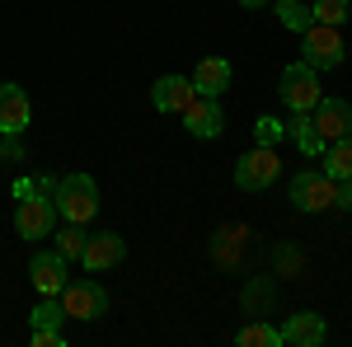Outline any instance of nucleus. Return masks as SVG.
Here are the masks:
<instances>
[{
	"instance_id": "nucleus-1",
	"label": "nucleus",
	"mask_w": 352,
	"mask_h": 347,
	"mask_svg": "<svg viewBox=\"0 0 352 347\" xmlns=\"http://www.w3.org/2000/svg\"><path fill=\"white\" fill-rule=\"evenodd\" d=\"M52 202H56V216L61 221L85 225V221H94V212H99V183L89 174H66V179H56Z\"/></svg>"
},
{
	"instance_id": "nucleus-2",
	"label": "nucleus",
	"mask_w": 352,
	"mask_h": 347,
	"mask_svg": "<svg viewBox=\"0 0 352 347\" xmlns=\"http://www.w3.org/2000/svg\"><path fill=\"white\" fill-rule=\"evenodd\" d=\"M56 225V202L47 192H28L19 197V207H14V230H19V240H47Z\"/></svg>"
},
{
	"instance_id": "nucleus-3",
	"label": "nucleus",
	"mask_w": 352,
	"mask_h": 347,
	"mask_svg": "<svg viewBox=\"0 0 352 347\" xmlns=\"http://www.w3.org/2000/svg\"><path fill=\"white\" fill-rule=\"evenodd\" d=\"M277 94H282V104L292 108V113H310V108L320 104V94H324V89H320V71L305 66V61H292V66L282 71V89H277Z\"/></svg>"
},
{
	"instance_id": "nucleus-4",
	"label": "nucleus",
	"mask_w": 352,
	"mask_h": 347,
	"mask_svg": "<svg viewBox=\"0 0 352 347\" xmlns=\"http://www.w3.org/2000/svg\"><path fill=\"white\" fill-rule=\"evenodd\" d=\"M333 197H338V183L329 179L324 169H300L296 179H292V207L296 212H329L333 207Z\"/></svg>"
},
{
	"instance_id": "nucleus-5",
	"label": "nucleus",
	"mask_w": 352,
	"mask_h": 347,
	"mask_svg": "<svg viewBox=\"0 0 352 347\" xmlns=\"http://www.w3.org/2000/svg\"><path fill=\"white\" fill-rule=\"evenodd\" d=\"M300 61L315 66V71H333L343 61V38L333 24H310L300 33Z\"/></svg>"
},
{
	"instance_id": "nucleus-6",
	"label": "nucleus",
	"mask_w": 352,
	"mask_h": 347,
	"mask_svg": "<svg viewBox=\"0 0 352 347\" xmlns=\"http://www.w3.org/2000/svg\"><path fill=\"white\" fill-rule=\"evenodd\" d=\"M277 174H282V160H277L272 146H258V150H249V155L235 160V183L244 192H263L268 183H277Z\"/></svg>"
},
{
	"instance_id": "nucleus-7",
	"label": "nucleus",
	"mask_w": 352,
	"mask_h": 347,
	"mask_svg": "<svg viewBox=\"0 0 352 347\" xmlns=\"http://www.w3.org/2000/svg\"><path fill=\"white\" fill-rule=\"evenodd\" d=\"M61 305H66L71 320H99V315H109V291L99 282H66Z\"/></svg>"
},
{
	"instance_id": "nucleus-8",
	"label": "nucleus",
	"mask_w": 352,
	"mask_h": 347,
	"mask_svg": "<svg viewBox=\"0 0 352 347\" xmlns=\"http://www.w3.org/2000/svg\"><path fill=\"white\" fill-rule=\"evenodd\" d=\"M310 117H315V127H320V136L329 141H338V136H352V104L348 99H329V94H320V104L310 108Z\"/></svg>"
},
{
	"instance_id": "nucleus-9",
	"label": "nucleus",
	"mask_w": 352,
	"mask_h": 347,
	"mask_svg": "<svg viewBox=\"0 0 352 347\" xmlns=\"http://www.w3.org/2000/svg\"><path fill=\"white\" fill-rule=\"evenodd\" d=\"M122 258H127V244H122V235H113V230H104V235H85L80 263L89 267V272H109V267H118Z\"/></svg>"
},
{
	"instance_id": "nucleus-10",
	"label": "nucleus",
	"mask_w": 352,
	"mask_h": 347,
	"mask_svg": "<svg viewBox=\"0 0 352 347\" xmlns=\"http://www.w3.org/2000/svg\"><path fill=\"white\" fill-rule=\"evenodd\" d=\"M184 122H188V132L197 136V141H212V136H221V127H226L221 99H212V94H192V104L184 108Z\"/></svg>"
},
{
	"instance_id": "nucleus-11",
	"label": "nucleus",
	"mask_w": 352,
	"mask_h": 347,
	"mask_svg": "<svg viewBox=\"0 0 352 347\" xmlns=\"http://www.w3.org/2000/svg\"><path fill=\"white\" fill-rule=\"evenodd\" d=\"M33 117V104H28L24 85H0V136H19Z\"/></svg>"
},
{
	"instance_id": "nucleus-12",
	"label": "nucleus",
	"mask_w": 352,
	"mask_h": 347,
	"mask_svg": "<svg viewBox=\"0 0 352 347\" xmlns=\"http://www.w3.org/2000/svg\"><path fill=\"white\" fill-rule=\"evenodd\" d=\"M324 338H329L324 315H315V310H300L282 324V347H320Z\"/></svg>"
},
{
	"instance_id": "nucleus-13",
	"label": "nucleus",
	"mask_w": 352,
	"mask_h": 347,
	"mask_svg": "<svg viewBox=\"0 0 352 347\" xmlns=\"http://www.w3.org/2000/svg\"><path fill=\"white\" fill-rule=\"evenodd\" d=\"M28 282L38 287V295H61L66 287V258L61 254H33V263H28Z\"/></svg>"
},
{
	"instance_id": "nucleus-14",
	"label": "nucleus",
	"mask_w": 352,
	"mask_h": 347,
	"mask_svg": "<svg viewBox=\"0 0 352 347\" xmlns=\"http://www.w3.org/2000/svg\"><path fill=\"white\" fill-rule=\"evenodd\" d=\"M192 89L184 76H160L155 80V89H151V104H155V113H184V108L192 104Z\"/></svg>"
},
{
	"instance_id": "nucleus-15",
	"label": "nucleus",
	"mask_w": 352,
	"mask_h": 347,
	"mask_svg": "<svg viewBox=\"0 0 352 347\" xmlns=\"http://www.w3.org/2000/svg\"><path fill=\"white\" fill-rule=\"evenodd\" d=\"M192 89L221 99V94L230 89V61H226V56H202V61H197V71H192Z\"/></svg>"
},
{
	"instance_id": "nucleus-16",
	"label": "nucleus",
	"mask_w": 352,
	"mask_h": 347,
	"mask_svg": "<svg viewBox=\"0 0 352 347\" xmlns=\"http://www.w3.org/2000/svg\"><path fill=\"white\" fill-rule=\"evenodd\" d=\"M282 127H287V136H292V146L300 155H324V136H320L310 113H292V122H282Z\"/></svg>"
},
{
	"instance_id": "nucleus-17",
	"label": "nucleus",
	"mask_w": 352,
	"mask_h": 347,
	"mask_svg": "<svg viewBox=\"0 0 352 347\" xmlns=\"http://www.w3.org/2000/svg\"><path fill=\"white\" fill-rule=\"evenodd\" d=\"M324 174L333 179V183L352 179V136H338V141L324 146Z\"/></svg>"
},
{
	"instance_id": "nucleus-18",
	"label": "nucleus",
	"mask_w": 352,
	"mask_h": 347,
	"mask_svg": "<svg viewBox=\"0 0 352 347\" xmlns=\"http://www.w3.org/2000/svg\"><path fill=\"white\" fill-rule=\"evenodd\" d=\"M272 300H277V291H272V282H268V277H249V287H244V295H240L244 315L263 320V315L272 310Z\"/></svg>"
},
{
	"instance_id": "nucleus-19",
	"label": "nucleus",
	"mask_w": 352,
	"mask_h": 347,
	"mask_svg": "<svg viewBox=\"0 0 352 347\" xmlns=\"http://www.w3.org/2000/svg\"><path fill=\"white\" fill-rule=\"evenodd\" d=\"M235 343L240 347H282V328H272L268 320H254L235 333Z\"/></svg>"
},
{
	"instance_id": "nucleus-20",
	"label": "nucleus",
	"mask_w": 352,
	"mask_h": 347,
	"mask_svg": "<svg viewBox=\"0 0 352 347\" xmlns=\"http://www.w3.org/2000/svg\"><path fill=\"white\" fill-rule=\"evenodd\" d=\"M28 320H33V328H61V324L71 320V315H66L61 295H43V300L33 305V315H28Z\"/></svg>"
},
{
	"instance_id": "nucleus-21",
	"label": "nucleus",
	"mask_w": 352,
	"mask_h": 347,
	"mask_svg": "<svg viewBox=\"0 0 352 347\" xmlns=\"http://www.w3.org/2000/svg\"><path fill=\"white\" fill-rule=\"evenodd\" d=\"M277 19L292 28V33H305V28L315 24V14H310V5H300V0H277Z\"/></svg>"
},
{
	"instance_id": "nucleus-22",
	"label": "nucleus",
	"mask_w": 352,
	"mask_h": 347,
	"mask_svg": "<svg viewBox=\"0 0 352 347\" xmlns=\"http://www.w3.org/2000/svg\"><path fill=\"white\" fill-rule=\"evenodd\" d=\"M80 249H85V225H76V221H66V230L56 235V254L71 263V258H80Z\"/></svg>"
},
{
	"instance_id": "nucleus-23",
	"label": "nucleus",
	"mask_w": 352,
	"mask_h": 347,
	"mask_svg": "<svg viewBox=\"0 0 352 347\" xmlns=\"http://www.w3.org/2000/svg\"><path fill=\"white\" fill-rule=\"evenodd\" d=\"M310 14H315V24L343 28V19H348V0H315V5H310Z\"/></svg>"
},
{
	"instance_id": "nucleus-24",
	"label": "nucleus",
	"mask_w": 352,
	"mask_h": 347,
	"mask_svg": "<svg viewBox=\"0 0 352 347\" xmlns=\"http://www.w3.org/2000/svg\"><path fill=\"white\" fill-rule=\"evenodd\" d=\"M282 136H287V127H282L277 117H258V122H254V141H258V146H277Z\"/></svg>"
},
{
	"instance_id": "nucleus-25",
	"label": "nucleus",
	"mask_w": 352,
	"mask_h": 347,
	"mask_svg": "<svg viewBox=\"0 0 352 347\" xmlns=\"http://www.w3.org/2000/svg\"><path fill=\"white\" fill-rule=\"evenodd\" d=\"M33 347H66L61 328H33Z\"/></svg>"
},
{
	"instance_id": "nucleus-26",
	"label": "nucleus",
	"mask_w": 352,
	"mask_h": 347,
	"mask_svg": "<svg viewBox=\"0 0 352 347\" xmlns=\"http://www.w3.org/2000/svg\"><path fill=\"white\" fill-rule=\"evenodd\" d=\"M0 155H5V160H19V155H24L19 136H5V141H0Z\"/></svg>"
},
{
	"instance_id": "nucleus-27",
	"label": "nucleus",
	"mask_w": 352,
	"mask_h": 347,
	"mask_svg": "<svg viewBox=\"0 0 352 347\" xmlns=\"http://www.w3.org/2000/svg\"><path fill=\"white\" fill-rule=\"evenodd\" d=\"M333 207L352 212V179H343V183H338V197H333Z\"/></svg>"
},
{
	"instance_id": "nucleus-28",
	"label": "nucleus",
	"mask_w": 352,
	"mask_h": 347,
	"mask_svg": "<svg viewBox=\"0 0 352 347\" xmlns=\"http://www.w3.org/2000/svg\"><path fill=\"white\" fill-rule=\"evenodd\" d=\"M244 10H263V5H268V0H240Z\"/></svg>"
}]
</instances>
